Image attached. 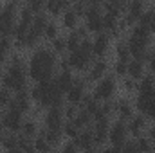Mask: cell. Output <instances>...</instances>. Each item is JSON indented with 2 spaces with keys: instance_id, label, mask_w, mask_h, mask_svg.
Here are the masks:
<instances>
[{
  "instance_id": "obj_33",
  "label": "cell",
  "mask_w": 155,
  "mask_h": 153,
  "mask_svg": "<svg viewBox=\"0 0 155 153\" xmlns=\"http://www.w3.org/2000/svg\"><path fill=\"white\" fill-rule=\"evenodd\" d=\"M110 74L116 77V79H123V77L128 76V63L126 61H114L112 67H110Z\"/></svg>"
},
{
  "instance_id": "obj_31",
  "label": "cell",
  "mask_w": 155,
  "mask_h": 153,
  "mask_svg": "<svg viewBox=\"0 0 155 153\" xmlns=\"http://www.w3.org/2000/svg\"><path fill=\"white\" fill-rule=\"evenodd\" d=\"M121 90L124 92V94H128V96H137V90H139V81H135V79H132V77H123L121 79Z\"/></svg>"
},
{
  "instance_id": "obj_8",
  "label": "cell",
  "mask_w": 155,
  "mask_h": 153,
  "mask_svg": "<svg viewBox=\"0 0 155 153\" xmlns=\"http://www.w3.org/2000/svg\"><path fill=\"white\" fill-rule=\"evenodd\" d=\"M128 141H130V133H128L126 122L116 119L110 124V130H108V144L116 146V148H123Z\"/></svg>"
},
{
  "instance_id": "obj_6",
  "label": "cell",
  "mask_w": 155,
  "mask_h": 153,
  "mask_svg": "<svg viewBox=\"0 0 155 153\" xmlns=\"http://www.w3.org/2000/svg\"><path fill=\"white\" fill-rule=\"evenodd\" d=\"M88 92H90V83L85 79L83 74H78V76L74 77L72 86H71L69 92L65 94V103L74 105V106H79L81 101L85 99V96H87Z\"/></svg>"
},
{
  "instance_id": "obj_49",
  "label": "cell",
  "mask_w": 155,
  "mask_h": 153,
  "mask_svg": "<svg viewBox=\"0 0 155 153\" xmlns=\"http://www.w3.org/2000/svg\"><path fill=\"white\" fill-rule=\"evenodd\" d=\"M0 153H2V148H0Z\"/></svg>"
},
{
  "instance_id": "obj_40",
  "label": "cell",
  "mask_w": 155,
  "mask_h": 153,
  "mask_svg": "<svg viewBox=\"0 0 155 153\" xmlns=\"http://www.w3.org/2000/svg\"><path fill=\"white\" fill-rule=\"evenodd\" d=\"M58 153H81V151L76 148V144H74V142H71V141H69V142H63V146L58 150Z\"/></svg>"
},
{
  "instance_id": "obj_5",
  "label": "cell",
  "mask_w": 155,
  "mask_h": 153,
  "mask_svg": "<svg viewBox=\"0 0 155 153\" xmlns=\"http://www.w3.org/2000/svg\"><path fill=\"white\" fill-rule=\"evenodd\" d=\"M117 90H119L117 79L112 76V74H108V76H105L103 79H99L96 85H92L90 94L94 96L96 101L105 103V101H114V99H116Z\"/></svg>"
},
{
  "instance_id": "obj_47",
  "label": "cell",
  "mask_w": 155,
  "mask_h": 153,
  "mask_svg": "<svg viewBox=\"0 0 155 153\" xmlns=\"http://www.w3.org/2000/svg\"><path fill=\"white\" fill-rule=\"evenodd\" d=\"M0 81H2V69H0ZM0 86H2V83H0Z\"/></svg>"
},
{
  "instance_id": "obj_27",
  "label": "cell",
  "mask_w": 155,
  "mask_h": 153,
  "mask_svg": "<svg viewBox=\"0 0 155 153\" xmlns=\"http://www.w3.org/2000/svg\"><path fill=\"white\" fill-rule=\"evenodd\" d=\"M49 16L45 15V13H40V15H35V18H33V24H31V29L35 31V33H38L40 36L43 38V31H45V27H47V24H49Z\"/></svg>"
},
{
  "instance_id": "obj_48",
  "label": "cell",
  "mask_w": 155,
  "mask_h": 153,
  "mask_svg": "<svg viewBox=\"0 0 155 153\" xmlns=\"http://www.w3.org/2000/svg\"><path fill=\"white\" fill-rule=\"evenodd\" d=\"M0 132H2V126H0Z\"/></svg>"
},
{
  "instance_id": "obj_9",
  "label": "cell",
  "mask_w": 155,
  "mask_h": 153,
  "mask_svg": "<svg viewBox=\"0 0 155 153\" xmlns=\"http://www.w3.org/2000/svg\"><path fill=\"white\" fill-rule=\"evenodd\" d=\"M110 67H112V63L108 61V58H105V60H94L92 65H90V69H88L83 76H85V79L90 83V86H92V85H96L99 79H103L105 76L110 74Z\"/></svg>"
},
{
  "instance_id": "obj_43",
  "label": "cell",
  "mask_w": 155,
  "mask_h": 153,
  "mask_svg": "<svg viewBox=\"0 0 155 153\" xmlns=\"http://www.w3.org/2000/svg\"><path fill=\"white\" fill-rule=\"evenodd\" d=\"M101 153H121V148H116V146H105L103 150H101Z\"/></svg>"
},
{
  "instance_id": "obj_25",
  "label": "cell",
  "mask_w": 155,
  "mask_h": 153,
  "mask_svg": "<svg viewBox=\"0 0 155 153\" xmlns=\"http://www.w3.org/2000/svg\"><path fill=\"white\" fill-rule=\"evenodd\" d=\"M146 72L148 70H146V63L144 61H139V60H130L128 61V77L139 81Z\"/></svg>"
},
{
  "instance_id": "obj_22",
  "label": "cell",
  "mask_w": 155,
  "mask_h": 153,
  "mask_svg": "<svg viewBox=\"0 0 155 153\" xmlns=\"http://www.w3.org/2000/svg\"><path fill=\"white\" fill-rule=\"evenodd\" d=\"M137 25L144 27V29H146V31H150L152 34L155 33V4L146 5V9H144V13L141 15V18H139V22H137Z\"/></svg>"
},
{
  "instance_id": "obj_39",
  "label": "cell",
  "mask_w": 155,
  "mask_h": 153,
  "mask_svg": "<svg viewBox=\"0 0 155 153\" xmlns=\"http://www.w3.org/2000/svg\"><path fill=\"white\" fill-rule=\"evenodd\" d=\"M27 7L33 11V15L45 13V2H40V0H29L27 2Z\"/></svg>"
},
{
  "instance_id": "obj_45",
  "label": "cell",
  "mask_w": 155,
  "mask_h": 153,
  "mask_svg": "<svg viewBox=\"0 0 155 153\" xmlns=\"http://www.w3.org/2000/svg\"><path fill=\"white\" fill-rule=\"evenodd\" d=\"M2 153H22L18 148H15V150H5V151H2Z\"/></svg>"
},
{
  "instance_id": "obj_30",
  "label": "cell",
  "mask_w": 155,
  "mask_h": 153,
  "mask_svg": "<svg viewBox=\"0 0 155 153\" xmlns=\"http://www.w3.org/2000/svg\"><path fill=\"white\" fill-rule=\"evenodd\" d=\"M74 124H76L79 130H88V128H92L94 119H92V115H88L85 110H81V108H79L76 119H74Z\"/></svg>"
},
{
  "instance_id": "obj_24",
  "label": "cell",
  "mask_w": 155,
  "mask_h": 153,
  "mask_svg": "<svg viewBox=\"0 0 155 153\" xmlns=\"http://www.w3.org/2000/svg\"><path fill=\"white\" fill-rule=\"evenodd\" d=\"M15 52L13 49V38H5V36H0V69L4 65H7L11 54Z\"/></svg>"
},
{
  "instance_id": "obj_26",
  "label": "cell",
  "mask_w": 155,
  "mask_h": 153,
  "mask_svg": "<svg viewBox=\"0 0 155 153\" xmlns=\"http://www.w3.org/2000/svg\"><path fill=\"white\" fill-rule=\"evenodd\" d=\"M114 56H116L117 61H130L132 56H130V49H128V43L126 40H119L114 43Z\"/></svg>"
},
{
  "instance_id": "obj_19",
  "label": "cell",
  "mask_w": 155,
  "mask_h": 153,
  "mask_svg": "<svg viewBox=\"0 0 155 153\" xmlns=\"http://www.w3.org/2000/svg\"><path fill=\"white\" fill-rule=\"evenodd\" d=\"M60 27H61V29H65L67 33H71V31H74V29L79 27V16H78L71 7H69V9H65V11H63V15L60 16Z\"/></svg>"
},
{
  "instance_id": "obj_23",
  "label": "cell",
  "mask_w": 155,
  "mask_h": 153,
  "mask_svg": "<svg viewBox=\"0 0 155 153\" xmlns=\"http://www.w3.org/2000/svg\"><path fill=\"white\" fill-rule=\"evenodd\" d=\"M126 11V2H121V0H108V2H103V13L105 15H112L121 18Z\"/></svg>"
},
{
  "instance_id": "obj_20",
  "label": "cell",
  "mask_w": 155,
  "mask_h": 153,
  "mask_svg": "<svg viewBox=\"0 0 155 153\" xmlns=\"http://www.w3.org/2000/svg\"><path fill=\"white\" fill-rule=\"evenodd\" d=\"M40 130H41V126H40V122L36 121V119H33V117H25V119H24V122H22L20 135H24V137H27V139L35 141V139L38 137Z\"/></svg>"
},
{
  "instance_id": "obj_42",
  "label": "cell",
  "mask_w": 155,
  "mask_h": 153,
  "mask_svg": "<svg viewBox=\"0 0 155 153\" xmlns=\"http://www.w3.org/2000/svg\"><path fill=\"white\" fill-rule=\"evenodd\" d=\"M146 70L155 76V47L152 49V56H150V60L146 61Z\"/></svg>"
},
{
  "instance_id": "obj_15",
  "label": "cell",
  "mask_w": 155,
  "mask_h": 153,
  "mask_svg": "<svg viewBox=\"0 0 155 153\" xmlns=\"http://www.w3.org/2000/svg\"><path fill=\"white\" fill-rule=\"evenodd\" d=\"M72 142L76 144V148L81 153H88V151H92V150H96L92 128H88V130H81V132H79V135H78Z\"/></svg>"
},
{
  "instance_id": "obj_36",
  "label": "cell",
  "mask_w": 155,
  "mask_h": 153,
  "mask_svg": "<svg viewBox=\"0 0 155 153\" xmlns=\"http://www.w3.org/2000/svg\"><path fill=\"white\" fill-rule=\"evenodd\" d=\"M13 97H15V94H13L11 90H7V88L0 86V110H5V108L11 105Z\"/></svg>"
},
{
  "instance_id": "obj_18",
  "label": "cell",
  "mask_w": 155,
  "mask_h": 153,
  "mask_svg": "<svg viewBox=\"0 0 155 153\" xmlns=\"http://www.w3.org/2000/svg\"><path fill=\"white\" fill-rule=\"evenodd\" d=\"M69 7H71V4L65 0H49V2H45V15L54 20V18H60L63 15V11Z\"/></svg>"
},
{
  "instance_id": "obj_38",
  "label": "cell",
  "mask_w": 155,
  "mask_h": 153,
  "mask_svg": "<svg viewBox=\"0 0 155 153\" xmlns=\"http://www.w3.org/2000/svg\"><path fill=\"white\" fill-rule=\"evenodd\" d=\"M87 7H88V2H74V4H71V9L76 13L79 18H85V15H87Z\"/></svg>"
},
{
  "instance_id": "obj_35",
  "label": "cell",
  "mask_w": 155,
  "mask_h": 153,
  "mask_svg": "<svg viewBox=\"0 0 155 153\" xmlns=\"http://www.w3.org/2000/svg\"><path fill=\"white\" fill-rule=\"evenodd\" d=\"M134 142H135L139 153H153V144L150 142V139L146 135H141V137L134 139Z\"/></svg>"
},
{
  "instance_id": "obj_7",
  "label": "cell",
  "mask_w": 155,
  "mask_h": 153,
  "mask_svg": "<svg viewBox=\"0 0 155 153\" xmlns=\"http://www.w3.org/2000/svg\"><path fill=\"white\" fill-rule=\"evenodd\" d=\"M24 115L11 110V108H5V110H0V126L4 132H9V133H20L22 130V122H24Z\"/></svg>"
},
{
  "instance_id": "obj_13",
  "label": "cell",
  "mask_w": 155,
  "mask_h": 153,
  "mask_svg": "<svg viewBox=\"0 0 155 153\" xmlns=\"http://www.w3.org/2000/svg\"><path fill=\"white\" fill-rule=\"evenodd\" d=\"M33 106H35V103H33V99L29 96V90H25V92L15 94V97H13V101H11V105L7 108H11V110H15V112H18V114H22L25 117V115L31 114Z\"/></svg>"
},
{
  "instance_id": "obj_34",
  "label": "cell",
  "mask_w": 155,
  "mask_h": 153,
  "mask_svg": "<svg viewBox=\"0 0 155 153\" xmlns=\"http://www.w3.org/2000/svg\"><path fill=\"white\" fill-rule=\"evenodd\" d=\"M61 132H63V137H65V139H69V141L72 142L78 135H79V132H81V130L74 124V121H65V124H63Z\"/></svg>"
},
{
  "instance_id": "obj_3",
  "label": "cell",
  "mask_w": 155,
  "mask_h": 153,
  "mask_svg": "<svg viewBox=\"0 0 155 153\" xmlns=\"http://www.w3.org/2000/svg\"><path fill=\"white\" fill-rule=\"evenodd\" d=\"M2 86L11 90L13 94L25 92L31 88V81L27 76V63H7L5 69H2Z\"/></svg>"
},
{
  "instance_id": "obj_21",
  "label": "cell",
  "mask_w": 155,
  "mask_h": 153,
  "mask_svg": "<svg viewBox=\"0 0 155 153\" xmlns=\"http://www.w3.org/2000/svg\"><path fill=\"white\" fill-rule=\"evenodd\" d=\"M74 77H76V74H74V72H71V70H65V72H56V76H54V83H56L58 90H60L63 96H65V94L69 92V88L72 86Z\"/></svg>"
},
{
  "instance_id": "obj_2",
  "label": "cell",
  "mask_w": 155,
  "mask_h": 153,
  "mask_svg": "<svg viewBox=\"0 0 155 153\" xmlns=\"http://www.w3.org/2000/svg\"><path fill=\"white\" fill-rule=\"evenodd\" d=\"M29 96H31L33 103L36 106H40L41 110H49L52 106H63L65 105V96L58 90L54 77L49 81H43V83L31 85Z\"/></svg>"
},
{
  "instance_id": "obj_37",
  "label": "cell",
  "mask_w": 155,
  "mask_h": 153,
  "mask_svg": "<svg viewBox=\"0 0 155 153\" xmlns=\"http://www.w3.org/2000/svg\"><path fill=\"white\" fill-rule=\"evenodd\" d=\"M78 112H79V106H74V105L65 103V106H63L65 121H74V119H76V115H78Z\"/></svg>"
},
{
  "instance_id": "obj_14",
  "label": "cell",
  "mask_w": 155,
  "mask_h": 153,
  "mask_svg": "<svg viewBox=\"0 0 155 153\" xmlns=\"http://www.w3.org/2000/svg\"><path fill=\"white\" fill-rule=\"evenodd\" d=\"M148 126H150V122L146 121V117L141 114H135L128 122H126V128H128V133H130V137H134V139H137V137H141V135H144L146 133V130H148Z\"/></svg>"
},
{
  "instance_id": "obj_1",
  "label": "cell",
  "mask_w": 155,
  "mask_h": 153,
  "mask_svg": "<svg viewBox=\"0 0 155 153\" xmlns=\"http://www.w3.org/2000/svg\"><path fill=\"white\" fill-rule=\"evenodd\" d=\"M58 72V56L51 50L49 45H38L27 56V76L33 85L49 81Z\"/></svg>"
},
{
  "instance_id": "obj_28",
  "label": "cell",
  "mask_w": 155,
  "mask_h": 153,
  "mask_svg": "<svg viewBox=\"0 0 155 153\" xmlns=\"http://www.w3.org/2000/svg\"><path fill=\"white\" fill-rule=\"evenodd\" d=\"M49 47H51V50L58 58H61V56L67 54V41H65V36H61V34L58 38H54L52 41H49Z\"/></svg>"
},
{
  "instance_id": "obj_4",
  "label": "cell",
  "mask_w": 155,
  "mask_h": 153,
  "mask_svg": "<svg viewBox=\"0 0 155 153\" xmlns=\"http://www.w3.org/2000/svg\"><path fill=\"white\" fill-rule=\"evenodd\" d=\"M18 2H5L0 7V36L13 38L16 24H18V11H20Z\"/></svg>"
},
{
  "instance_id": "obj_41",
  "label": "cell",
  "mask_w": 155,
  "mask_h": 153,
  "mask_svg": "<svg viewBox=\"0 0 155 153\" xmlns=\"http://www.w3.org/2000/svg\"><path fill=\"white\" fill-rule=\"evenodd\" d=\"M121 153H139V150H137V146H135L134 141H128V142L121 148Z\"/></svg>"
},
{
  "instance_id": "obj_10",
  "label": "cell",
  "mask_w": 155,
  "mask_h": 153,
  "mask_svg": "<svg viewBox=\"0 0 155 153\" xmlns=\"http://www.w3.org/2000/svg\"><path fill=\"white\" fill-rule=\"evenodd\" d=\"M112 41L108 33H99V34H94L92 36V54L96 60H105L108 56V52L112 50Z\"/></svg>"
},
{
  "instance_id": "obj_44",
  "label": "cell",
  "mask_w": 155,
  "mask_h": 153,
  "mask_svg": "<svg viewBox=\"0 0 155 153\" xmlns=\"http://www.w3.org/2000/svg\"><path fill=\"white\" fill-rule=\"evenodd\" d=\"M20 151L22 153H36V150H35V144L29 142V144H25L24 148H20Z\"/></svg>"
},
{
  "instance_id": "obj_11",
  "label": "cell",
  "mask_w": 155,
  "mask_h": 153,
  "mask_svg": "<svg viewBox=\"0 0 155 153\" xmlns=\"http://www.w3.org/2000/svg\"><path fill=\"white\" fill-rule=\"evenodd\" d=\"M63 106H52V108L45 110L43 112V117H41V126L47 128V130H61L63 124H65Z\"/></svg>"
},
{
  "instance_id": "obj_17",
  "label": "cell",
  "mask_w": 155,
  "mask_h": 153,
  "mask_svg": "<svg viewBox=\"0 0 155 153\" xmlns=\"http://www.w3.org/2000/svg\"><path fill=\"white\" fill-rule=\"evenodd\" d=\"M38 135H41L47 142H49V146L52 148V150H60L61 146H63V132L61 130H47V128H43L41 126V130H40Z\"/></svg>"
},
{
  "instance_id": "obj_12",
  "label": "cell",
  "mask_w": 155,
  "mask_h": 153,
  "mask_svg": "<svg viewBox=\"0 0 155 153\" xmlns=\"http://www.w3.org/2000/svg\"><path fill=\"white\" fill-rule=\"evenodd\" d=\"M114 106H116V119L117 121H123V122H128L135 112V106H134V99L130 97H117L114 99Z\"/></svg>"
},
{
  "instance_id": "obj_46",
  "label": "cell",
  "mask_w": 155,
  "mask_h": 153,
  "mask_svg": "<svg viewBox=\"0 0 155 153\" xmlns=\"http://www.w3.org/2000/svg\"><path fill=\"white\" fill-rule=\"evenodd\" d=\"M88 153H101V150H97V148H96V150H92V151H88Z\"/></svg>"
},
{
  "instance_id": "obj_29",
  "label": "cell",
  "mask_w": 155,
  "mask_h": 153,
  "mask_svg": "<svg viewBox=\"0 0 155 153\" xmlns=\"http://www.w3.org/2000/svg\"><path fill=\"white\" fill-rule=\"evenodd\" d=\"M60 31H61L60 24H58L56 20L51 18L49 24H47V27H45V31H43V40H45V41H52L54 38L60 36Z\"/></svg>"
},
{
  "instance_id": "obj_16",
  "label": "cell",
  "mask_w": 155,
  "mask_h": 153,
  "mask_svg": "<svg viewBox=\"0 0 155 153\" xmlns=\"http://www.w3.org/2000/svg\"><path fill=\"white\" fill-rule=\"evenodd\" d=\"M137 96L148 97V99H155V76L146 72L144 76L139 79V90Z\"/></svg>"
},
{
  "instance_id": "obj_32",
  "label": "cell",
  "mask_w": 155,
  "mask_h": 153,
  "mask_svg": "<svg viewBox=\"0 0 155 153\" xmlns=\"http://www.w3.org/2000/svg\"><path fill=\"white\" fill-rule=\"evenodd\" d=\"M65 41H67V54H69V52H74V50L79 49V45H81L83 40L78 34V31L74 29V31H71V33L65 34Z\"/></svg>"
}]
</instances>
